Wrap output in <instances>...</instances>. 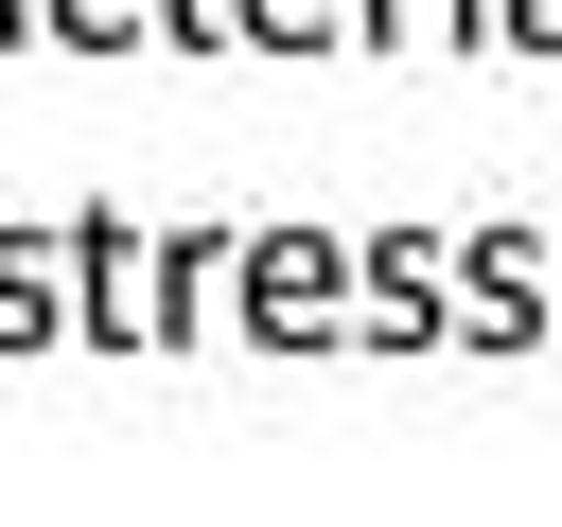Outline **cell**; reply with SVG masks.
Instances as JSON below:
<instances>
[{
  "instance_id": "cell-1",
  "label": "cell",
  "mask_w": 562,
  "mask_h": 527,
  "mask_svg": "<svg viewBox=\"0 0 562 527\" xmlns=\"http://www.w3.org/2000/svg\"><path fill=\"white\" fill-rule=\"evenodd\" d=\"M228 334H263V351H334V334H351V246H334V228H246Z\"/></svg>"
},
{
  "instance_id": "cell-7",
  "label": "cell",
  "mask_w": 562,
  "mask_h": 527,
  "mask_svg": "<svg viewBox=\"0 0 562 527\" xmlns=\"http://www.w3.org/2000/svg\"><path fill=\"white\" fill-rule=\"evenodd\" d=\"M228 53H351V0H228Z\"/></svg>"
},
{
  "instance_id": "cell-10",
  "label": "cell",
  "mask_w": 562,
  "mask_h": 527,
  "mask_svg": "<svg viewBox=\"0 0 562 527\" xmlns=\"http://www.w3.org/2000/svg\"><path fill=\"white\" fill-rule=\"evenodd\" d=\"M474 35L492 53H562V0H474Z\"/></svg>"
},
{
  "instance_id": "cell-8",
  "label": "cell",
  "mask_w": 562,
  "mask_h": 527,
  "mask_svg": "<svg viewBox=\"0 0 562 527\" xmlns=\"http://www.w3.org/2000/svg\"><path fill=\"white\" fill-rule=\"evenodd\" d=\"M70 53H140V35H176V0H35Z\"/></svg>"
},
{
  "instance_id": "cell-11",
  "label": "cell",
  "mask_w": 562,
  "mask_h": 527,
  "mask_svg": "<svg viewBox=\"0 0 562 527\" xmlns=\"http://www.w3.org/2000/svg\"><path fill=\"white\" fill-rule=\"evenodd\" d=\"M18 35H53V18H35V0H0V53H18Z\"/></svg>"
},
{
  "instance_id": "cell-5",
  "label": "cell",
  "mask_w": 562,
  "mask_h": 527,
  "mask_svg": "<svg viewBox=\"0 0 562 527\" xmlns=\"http://www.w3.org/2000/svg\"><path fill=\"white\" fill-rule=\"evenodd\" d=\"M70 334V228H0V351Z\"/></svg>"
},
{
  "instance_id": "cell-3",
  "label": "cell",
  "mask_w": 562,
  "mask_h": 527,
  "mask_svg": "<svg viewBox=\"0 0 562 527\" xmlns=\"http://www.w3.org/2000/svg\"><path fill=\"white\" fill-rule=\"evenodd\" d=\"M351 334H457V246H422V228H386V246H351Z\"/></svg>"
},
{
  "instance_id": "cell-4",
  "label": "cell",
  "mask_w": 562,
  "mask_h": 527,
  "mask_svg": "<svg viewBox=\"0 0 562 527\" xmlns=\"http://www.w3.org/2000/svg\"><path fill=\"white\" fill-rule=\"evenodd\" d=\"M70 334H158V246H123V211H70Z\"/></svg>"
},
{
  "instance_id": "cell-6",
  "label": "cell",
  "mask_w": 562,
  "mask_h": 527,
  "mask_svg": "<svg viewBox=\"0 0 562 527\" xmlns=\"http://www.w3.org/2000/svg\"><path fill=\"white\" fill-rule=\"evenodd\" d=\"M228 281H246V228H176V246H158V334H211Z\"/></svg>"
},
{
  "instance_id": "cell-9",
  "label": "cell",
  "mask_w": 562,
  "mask_h": 527,
  "mask_svg": "<svg viewBox=\"0 0 562 527\" xmlns=\"http://www.w3.org/2000/svg\"><path fill=\"white\" fill-rule=\"evenodd\" d=\"M422 35H474V0H351V53H422Z\"/></svg>"
},
{
  "instance_id": "cell-2",
  "label": "cell",
  "mask_w": 562,
  "mask_h": 527,
  "mask_svg": "<svg viewBox=\"0 0 562 527\" xmlns=\"http://www.w3.org/2000/svg\"><path fill=\"white\" fill-rule=\"evenodd\" d=\"M457 334H474V351H527V334H562V246H527V228H474V246H457Z\"/></svg>"
}]
</instances>
